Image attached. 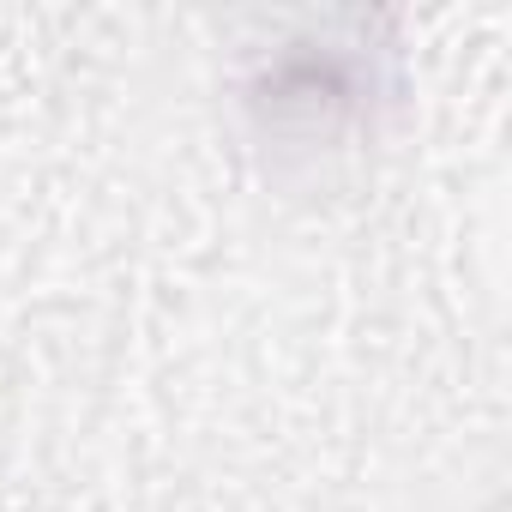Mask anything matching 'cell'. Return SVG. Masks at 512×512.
<instances>
[{
    "mask_svg": "<svg viewBox=\"0 0 512 512\" xmlns=\"http://www.w3.org/2000/svg\"><path fill=\"white\" fill-rule=\"evenodd\" d=\"M380 91H386V73H380V49H368V37L314 31L302 43H284L260 67V79L247 91V109L260 121L266 145L326 151V145L350 139L356 127H368Z\"/></svg>",
    "mask_w": 512,
    "mask_h": 512,
    "instance_id": "cell-1",
    "label": "cell"
}]
</instances>
